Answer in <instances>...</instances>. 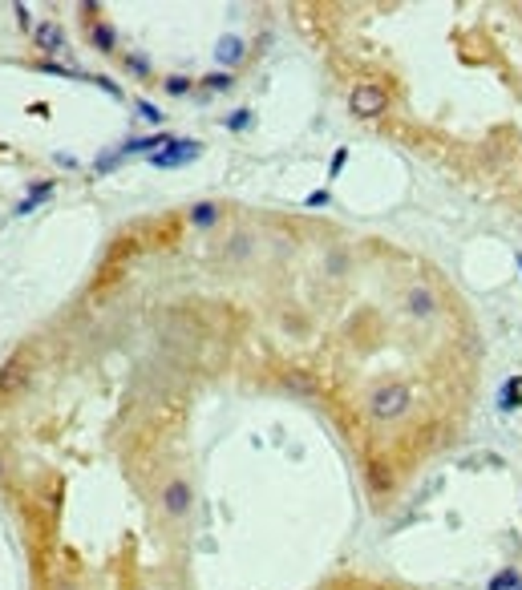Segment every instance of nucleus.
<instances>
[{
	"instance_id": "obj_10",
	"label": "nucleus",
	"mask_w": 522,
	"mask_h": 590,
	"mask_svg": "<svg viewBox=\"0 0 522 590\" xmlns=\"http://www.w3.org/2000/svg\"><path fill=\"white\" fill-rule=\"evenodd\" d=\"M215 219H219V207H215V202H194L191 207V223L194 227H215Z\"/></svg>"
},
{
	"instance_id": "obj_5",
	"label": "nucleus",
	"mask_w": 522,
	"mask_h": 590,
	"mask_svg": "<svg viewBox=\"0 0 522 590\" xmlns=\"http://www.w3.org/2000/svg\"><path fill=\"white\" fill-rule=\"evenodd\" d=\"M162 510L171 517H187V510H191V485H187L182 477L166 481V489H162Z\"/></svg>"
},
{
	"instance_id": "obj_9",
	"label": "nucleus",
	"mask_w": 522,
	"mask_h": 590,
	"mask_svg": "<svg viewBox=\"0 0 522 590\" xmlns=\"http://www.w3.org/2000/svg\"><path fill=\"white\" fill-rule=\"evenodd\" d=\"M89 40H94V49H101V53H114V29H110V24H106V20H101V24H89Z\"/></svg>"
},
{
	"instance_id": "obj_1",
	"label": "nucleus",
	"mask_w": 522,
	"mask_h": 590,
	"mask_svg": "<svg viewBox=\"0 0 522 590\" xmlns=\"http://www.w3.org/2000/svg\"><path fill=\"white\" fill-rule=\"evenodd\" d=\"M409 404H413V397H409L405 384H385V388H377L368 397V413L377 420H397L409 413Z\"/></svg>"
},
{
	"instance_id": "obj_3",
	"label": "nucleus",
	"mask_w": 522,
	"mask_h": 590,
	"mask_svg": "<svg viewBox=\"0 0 522 590\" xmlns=\"http://www.w3.org/2000/svg\"><path fill=\"white\" fill-rule=\"evenodd\" d=\"M385 105H389V89L385 85H377V81L356 85L352 97H348V110H352L356 117H377V114H385Z\"/></svg>"
},
{
	"instance_id": "obj_18",
	"label": "nucleus",
	"mask_w": 522,
	"mask_h": 590,
	"mask_svg": "<svg viewBox=\"0 0 522 590\" xmlns=\"http://www.w3.org/2000/svg\"><path fill=\"white\" fill-rule=\"evenodd\" d=\"M138 114L146 117V121H162V110H154L150 101H138Z\"/></svg>"
},
{
	"instance_id": "obj_19",
	"label": "nucleus",
	"mask_w": 522,
	"mask_h": 590,
	"mask_svg": "<svg viewBox=\"0 0 522 590\" xmlns=\"http://www.w3.org/2000/svg\"><path fill=\"white\" fill-rule=\"evenodd\" d=\"M345 162H348V150H336V154H332V170L328 174H340V170H345Z\"/></svg>"
},
{
	"instance_id": "obj_12",
	"label": "nucleus",
	"mask_w": 522,
	"mask_h": 590,
	"mask_svg": "<svg viewBox=\"0 0 522 590\" xmlns=\"http://www.w3.org/2000/svg\"><path fill=\"white\" fill-rule=\"evenodd\" d=\"M368 481H372V489H377V494L393 489V477L385 473V465H381V461H368Z\"/></svg>"
},
{
	"instance_id": "obj_20",
	"label": "nucleus",
	"mask_w": 522,
	"mask_h": 590,
	"mask_svg": "<svg viewBox=\"0 0 522 590\" xmlns=\"http://www.w3.org/2000/svg\"><path fill=\"white\" fill-rule=\"evenodd\" d=\"M126 65H130L138 77H146V61H142V57H134V53H130V57H126Z\"/></svg>"
},
{
	"instance_id": "obj_7",
	"label": "nucleus",
	"mask_w": 522,
	"mask_h": 590,
	"mask_svg": "<svg viewBox=\"0 0 522 590\" xmlns=\"http://www.w3.org/2000/svg\"><path fill=\"white\" fill-rule=\"evenodd\" d=\"M215 57H219V65H239V61L247 57V45L239 37H223L219 49H215Z\"/></svg>"
},
{
	"instance_id": "obj_21",
	"label": "nucleus",
	"mask_w": 522,
	"mask_h": 590,
	"mask_svg": "<svg viewBox=\"0 0 522 590\" xmlns=\"http://www.w3.org/2000/svg\"><path fill=\"white\" fill-rule=\"evenodd\" d=\"M328 202V191H312L308 194V207H324Z\"/></svg>"
},
{
	"instance_id": "obj_8",
	"label": "nucleus",
	"mask_w": 522,
	"mask_h": 590,
	"mask_svg": "<svg viewBox=\"0 0 522 590\" xmlns=\"http://www.w3.org/2000/svg\"><path fill=\"white\" fill-rule=\"evenodd\" d=\"M409 311H413V316H433V311H437L433 291H429V287H413V291H409Z\"/></svg>"
},
{
	"instance_id": "obj_15",
	"label": "nucleus",
	"mask_w": 522,
	"mask_h": 590,
	"mask_svg": "<svg viewBox=\"0 0 522 590\" xmlns=\"http://www.w3.org/2000/svg\"><path fill=\"white\" fill-rule=\"evenodd\" d=\"M203 85H207V89H231L235 77L231 73H211V77H203Z\"/></svg>"
},
{
	"instance_id": "obj_6",
	"label": "nucleus",
	"mask_w": 522,
	"mask_h": 590,
	"mask_svg": "<svg viewBox=\"0 0 522 590\" xmlns=\"http://www.w3.org/2000/svg\"><path fill=\"white\" fill-rule=\"evenodd\" d=\"M33 40H37L41 53H61L65 33H61V24H53V20H41L37 29H33Z\"/></svg>"
},
{
	"instance_id": "obj_4",
	"label": "nucleus",
	"mask_w": 522,
	"mask_h": 590,
	"mask_svg": "<svg viewBox=\"0 0 522 590\" xmlns=\"http://www.w3.org/2000/svg\"><path fill=\"white\" fill-rule=\"evenodd\" d=\"M203 154V146L198 142H187V138H171L162 150L150 154V162H154L158 170H178V166H187V162H194Z\"/></svg>"
},
{
	"instance_id": "obj_13",
	"label": "nucleus",
	"mask_w": 522,
	"mask_h": 590,
	"mask_svg": "<svg viewBox=\"0 0 522 590\" xmlns=\"http://www.w3.org/2000/svg\"><path fill=\"white\" fill-rule=\"evenodd\" d=\"M519 404H522V376H514L502 388V408H519Z\"/></svg>"
},
{
	"instance_id": "obj_2",
	"label": "nucleus",
	"mask_w": 522,
	"mask_h": 590,
	"mask_svg": "<svg viewBox=\"0 0 522 590\" xmlns=\"http://www.w3.org/2000/svg\"><path fill=\"white\" fill-rule=\"evenodd\" d=\"M29 376H33V364H29V352H17L0 364V400H17L24 388H29Z\"/></svg>"
},
{
	"instance_id": "obj_17",
	"label": "nucleus",
	"mask_w": 522,
	"mask_h": 590,
	"mask_svg": "<svg viewBox=\"0 0 522 590\" xmlns=\"http://www.w3.org/2000/svg\"><path fill=\"white\" fill-rule=\"evenodd\" d=\"M514 582H519V574H514V570H502L494 582H490V590H506V587H514Z\"/></svg>"
},
{
	"instance_id": "obj_16",
	"label": "nucleus",
	"mask_w": 522,
	"mask_h": 590,
	"mask_svg": "<svg viewBox=\"0 0 522 590\" xmlns=\"http://www.w3.org/2000/svg\"><path fill=\"white\" fill-rule=\"evenodd\" d=\"M191 89V77H166V94H187Z\"/></svg>"
},
{
	"instance_id": "obj_11",
	"label": "nucleus",
	"mask_w": 522,
	"mask_h": 590,
	"mask_svg": "<svg viewBox=\"0 0 522 590\" xmlns=\"http://www.w3.org/2000/svg\"><path fill=\"white\" fill-rule=\"evenodd\" d=\"M49 194H53V182H41V186H33V191H29V198H24V202L17 207V214H29V210L41 207V202L49 198Z\"/></svg>"
},
{
	"instance_id": "obj_14",
	"label": "nucleus",
	"mask_w": 522,
	"mask_h": 590,
	"mask_svg": "<svg viewBox=\"0 0 522 590\" xmlns=\"http://www.w3.org/2000/svg\"><path fill=\"white\" fill-rule=\"evenodd\" d=\"M223 126H227V130H231V133L247 130V126H252V110H239V114H231V117H227V121H223Z\"/></svg>"
}]
</instances>
